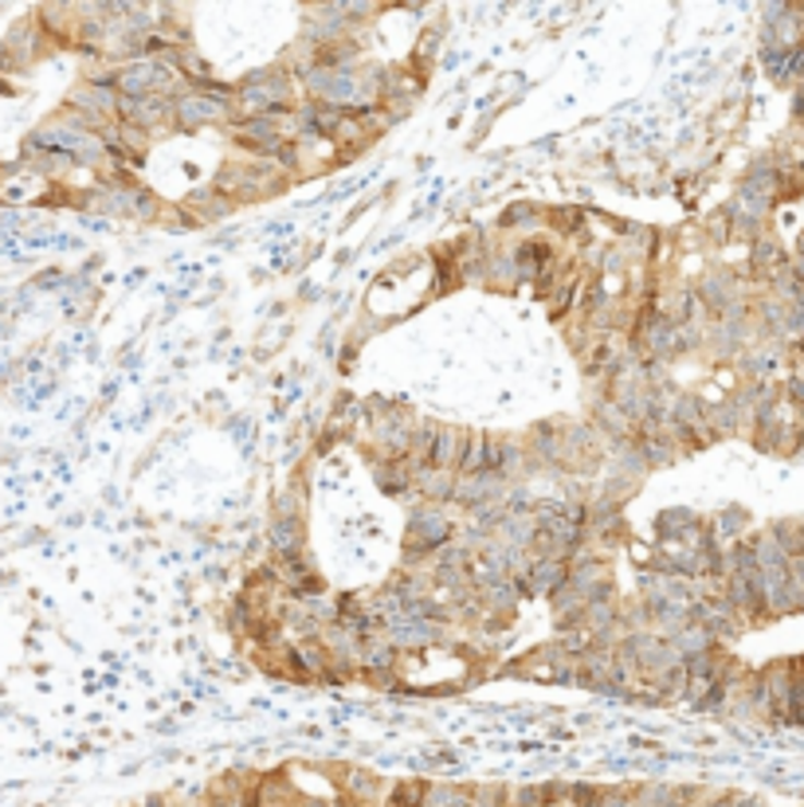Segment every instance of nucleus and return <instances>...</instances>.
<instances>
[{
  "label": "nucleus",
  "instance_id": "f8f14e48",
  "mask_svg": "<svg viewBox=\"0 0 804 807\" xmlns=\"http://www.w3.org/2000/svg\"><path fill=\"white\" fill-rule=\"evenodd\" d=\"M789 573H793V584L801 588L804 596V557H796V561H789Z\"/></svg>",
  "mask_w": 804,
  "mask_h": 807
},
{
  "label": "nucleus",
  "instance_id": "9b49d317",
  "mask_svg": "<svg viewBox=\"0 0 804 807\" xmlns=\"http://www.w3.org/2000/svg\"><path fill=\"white\" fill-rule=\"evenodd\" d=\"M734 796H738V792H715V788H706V792H703V804H698V807H734Z\"/></svg>",
  "mask_w": 804,
  "mask_h": 807
},
{
  "label": "nucleus",
  "instance_id": "39448f33",
  "mask_svg": "<svg viewBox=\"0 0 804 807\" xmlns=\"http://www.w3.org/2000/svg\"><path fill=\"white\" fill-rule=\"evenodd\" d=\"M541 228H546V208H534V205H510L507 212L499 216V232L522 235V240H529V232H541Z\"/></svg>",
  "mask_w": 804,
  "mask_h": 807
},
{
  "label": "nucleus",
  "instance_id": "1a4fd4ad",
  "mask_svg": "<svg viewBox=\"0 0 804 807\" xmlns=\"http://www.w3.org/2000/svg\"><path fill=\"white\" fill-rule=\"evenodd\" d=\"M475 807H510L507 784H479L475 788Z\"/></svg>",
  "mask_w": 804,
  "mask_h": 807
},
{
  "label": "nucleus",
  "instance_id": "f03ea898",
  "mask_svg": "<svg viewBox=\"0 0 804 807\" xmlns=\"http://www.w3.org/2000/svg\"><path fill=\"white\" fill-rule=\"evenodd\" d=\"M769 690V725H793V659H777L762 671Z\"/></svg>",
  "mask_w": 804,
  "mask_h": 807
},
{
  "label": "nucleus",
  "instance_id": "0eeeda50",
  "mask_svg": "<svg viewBox=\"0 0 804 807\" xmlns=\"http://www.w3.org/2000/svg\"><path fill=\"white\" fill-rule=\"evenodd\" d=\"M460 439H463L460 428L440 424V428H436V443H431V467L455 470V458H460Z\"/></svg>",
  "mask_w": 804,
  "mask_h": 807
},
{
  "label": "nucleus",
  "instance_id": "423d86ee",
  "mask_svg": "<svg viewBox=\"0 0 804 807\" xmlns=\"http://www.w3.org/2000/svg\"><path fill=\"white\" fill-rule=\"evenodd\" d=\"M706 526H710V534H715L722 545H738L750 537V514H745L742 506H722L710 522H706Z\"/></svg>",
  "mask_w": 804,
  "mask_h": 807
},
{
  "label": "nucleus",
  "instance_id": "f257e3e1",
  "mask_svg": "<svg viewBox=\"0 0 804 807\" xmlns=\"http://www.w3.org/2000/svg\"><path fill=\"white\" fill-rule=\"evenodd\" d=\"M299 78L275 63V68H259L235 83V118H259V114H279V110H294L299 98Z\"/></svg>",
  "mask_w": 804,
  "mask_h": 807
},
{
  "label": "nucleus",
  "instance_id": "20e7f679",
  "mask_svg": "<svg viewBox=\"0 0 804 807\" xmlns=\"http://www.w3.org/2000/svg\"><path fill=\"white\" fill-rule=\"evenodd\" d=\"M490 455V436L483 428H467L460 439V458H455V475H483Z\"/></svg>",
  "mask_w": 804,
  "mask_h": 807
},
{
  "label": "nucleus",
  "instance_id": "6e6552de",
  "mask_svg": "<svg viewBox=\"0 0 804 807\" xmlns=\"http://www.w3.org/2000/svg\"><path fill=\"white\" fill-rule=\"evenodd\" d=\"M639 807H679V784H636Z\"/></svg>",
  "mask_w": 804,
  "mask_h": 807
},
{
  "label": "nucleus",
  "instance_id": "9d476101",
  "mask_svg": "<svg viewBox=\"0 0 804 807\" xmlns=\"http://www.w3.org/2000/svg\"><path fill=\"white\" fill-rule=\"evenodd\" d=\"M600 807H639L636 784H617V788H605V804Z\"/></svg>",
  "mask_w": 804,
  "mask_h": 807
},
{
  "label": "nucleus",
  "instance_id": "7ed1b4c3",
  "mask_svg": "<svg viewBox=\"0 0 804 807\" xmlns=\"http://www.w3.org/2000/svg\"><path fill=\"white\" fill-rule=\"evenodd\" d=\"M181 208H185V212L193 216V224L200 228V224H216V220L232 216L235 200H228V196L220 193L216 185H200V188H193L185 200H181Z\"/></svg>",
  "mask_w": 804,
  "mask_h": 807
}]
</instances>
